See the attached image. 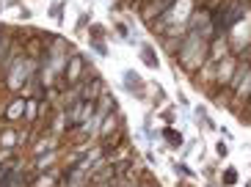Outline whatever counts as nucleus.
Instances as JSON below:
<instances>
[{"label": "nucleus", "mask_w": 251, "mask_h": 187, "mask_svg": "<svg viewBox=\"0 0 251 187\" xmlns=\"http://www.w3.org/2000/svg\"><path fill=\"white\" fill-rule=\"evenodd\" d=\"M11 143H14V135L6 132V135H3V146H11Z\"/></svg>", "instance_id": "9"}, {"label": "nucleus", "mask_w": 251, "mask_h": 187, "mask_svg": "<svg viewBox=\"0 0 251 187\" xmlns=\"http://www.w3.org/2000/svg\"><path fill=\"white\" fill-rule=\"evenodd\" d=\"M17 116H23V102H14L8 107V119H17Z\"/></svg>", "instance_id": "8"}, {"label": "nucleus", "mask_w": 251, "mask_h": 187, "mask_svg": "<svg viewBox=\"0 0 251 187\" xmlns=\"http://www.w3.org/2000/svg\"><path fill=\"white\" fill-rule=\"evenodd\" d=\"M235 20H240V8H232V3H221V6L215 8L213 28L218 30V33H224V30L235 22Z\"/></svg>", "instance_id": "1"}, {"label": "nucleus", "mask_w": 251, "mask_h": 187, "mask_svg": "<svg viewBox=\"0 0 251 187\" xmlns=\"http://www.w3.org/2000/svg\"><path fill=\"white\" fill-rule=\"evenodd\" d=\"M141 55H144V61H147V63H152V66H157V58H155V53H152L149 47H141Z\"/></svg>", "instance_id": "6"}, {"label": "nucleus", "mask_w": 251, "mask_h": 187, "mask_svg": "<svg viewBox=\"0 0 251 187\" xmlns=\"http://www.w3.org/2000/svg\"><path fill=\"white\" fill-rule=\"evenodd\" d=\"M169 3H174V0H155V6H149V8H147V17L160 14L163 8H169Z\"/></svg>", "instance_id": "3"}, {"label": "nucleus", "mask_w": 251, "mask_h": 187, "mask_svg": "<svg viewBox=\"0 0 251 187\" xmlns=\"http://www.w3.org/2000/svg\"><path fill=\"white\" fill-rule=\"evenodd\" d=\"M163 135H166V141H169L171 146H179V143H182V141H179V132H174V129H166Z\"/></svg>", "instance_id": "7"}, {"label": "nucleus", "mask_w": 251, "mask_h": 187, "mask_svg": "<svg viewBox=\"0 0 251 187\" xmlns=\"http://www.w3.org/2000/svg\"><path fill=\"white\" fill-rule=\"evenodd\" d=\"M80 66H83V61L80 58H72V63H69V75H67L72 83L77 80V75H80Z\"/></svg>", "instance_id": "4"}, {"label": "nucleus", "mask_w": 251, "mask_h": 187, "mask_svg": "<svg viewBox=\"0 0 251 187\" xmlns=\"http://www.w3.org/2000/svg\"><path fill=\"white\" fill-rule=\"evenodd\" d=\"M100 88H102V83H100V80H91L89 91H86V99H89V102H94L97 94H100Z\"/></svg>", "instance_id": "5"}, {"label": "nucleus", "mask_w": 251, "mask_h": 187, "mask_svg": "<svg viewBox=\"0 0 251 187\" xmlns=\"http://www.w3.org/2000/svg\"><path fill=\"white\" fill-rule=\"evenodd\" d=\"M17 182H20V173H17V171L0 173V187H17Z\"/></svg>", "instance_id": "2"}]
</instances>
